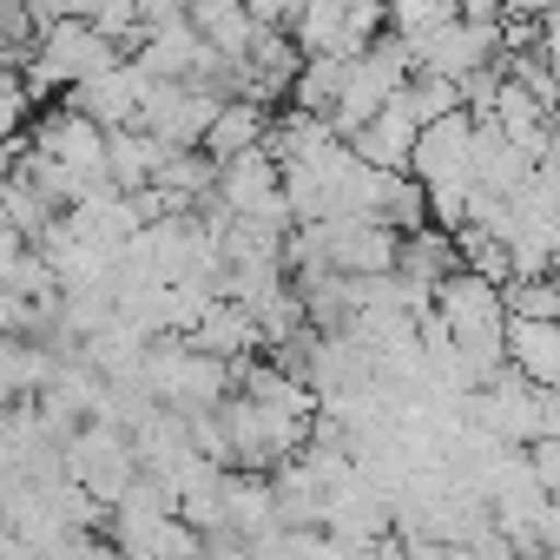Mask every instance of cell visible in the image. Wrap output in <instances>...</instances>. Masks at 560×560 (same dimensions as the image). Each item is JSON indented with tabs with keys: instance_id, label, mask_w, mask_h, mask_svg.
Returning <instances> with one entry per match:
<instances>
[{
	"instance_id": "4fadbf2b",
	"label": "cell",
	"mask_w": 560,
	"mask_h": 560,
	"mask_svg": "<svg viewBox=\"0 0 560 560\" xmlns=\"http://www.w3.org/2000/svg\"><path fill=\"white\" fill-rule=\"evenodd\" d=\"M21 86V67H8V60H0V93H14Z\"/></svg>"
},
{
	"instance_id": "ba28073f",
	"label": "cell",
	"mask_w": 560,
	"mask_h": 560,
	"mask_svg": "<svg viewBox=\"0 0 560 560\" xmlns=\"http://www.w3.org/2000/svg\"><path fill=\"white\" fill-rule=\"evenodd\" d=\"M191 27H198V40H205L211 54H224V60H250V47H257V34H264V21L244 8V0H198V8H191Z\"/></svg>"
},
{
	"instance_id": "277c9868",
	"label": "cell",
	"mask_w": 560,
	"mask_h": 560,
	"mask_svg": "<svg viewBox=\"0 0 560 560\" xmlns=\"http://www.w3.org/2000/svg\"><path fill=\"white\" fill-rule=\"evenodd\" d=\"M145 93H152V73H145L139 60H119V67L93 73L86 86H73L67 100H73V106H80L93 126L119 132V126H139V113H145Z\"/></svg>"
},
{
	"instance_id": "7a4b0ae2",
	"label": "cell",
	"mask_w": 560,
	"mask_h": 560,
	"mask_svg": "<svg viewBox=\"0 0 560 560\" xmlns=\"http://www.w3.org/2000/svg\"><path fill=\"white\" fill-rule=\"evenodd\" d=\"M409 40L402 34H383V40H370L357 60H350V80H343V100H337V113H330V126L350 139V132H363L402 86H409Z\"/></svg>"
},
{
	"instance_id": "30bf717a",
	"label": "cell",
	"mask_w": 560,
	"mask_h": 560,
	"mask_svg": "<svg viewBox=\"0 0 560 560\" xmlns=\"http://www.w3.org/2000/svg\"><path fill=\"white\" fill-rule=\"evenodd\" d=\"M409 113H416V126H435V119H448V113H462L468 100H462V86L455 80H442V73H409V86L396 93Z\"/></svg>"
},
{
	"instance_id": "9c48e42d",
	"label": "cell",
	"mask_w": 560,
	"mask_h": 560,
	"mask_svg": "<svg viewBox=\"0 0 560 560\" xmlns=\"http://www.w3.org/2000/svg\"><path fill=\"white\" fill-rule=\"evenodd\" d=\"M264 139H270V106H257V100H224L198 152H211L218 165H231V159H244V152H257Z\"/></svg>"
},
{
	"instance_id": "5b68a950",
	"label": "cell",
	"mask_w": 560,
	"mask_h": 560,
	"mask_svg": "<svg viewBox=\"0 0 560 560\" xmlns=\"http://www.w3.org/2000/svg\"><path fill=\"white\" fill-rule=\"evenodd\" d=\"M416 139H422V126H416V113L402 106V100H389L363 132H350V152L363 159V165H376V172H409V159H416Z\"/></svg>"
},
{
	"instance_id": "52a82bcc",
	"label": "cell",
	"mask_w": 560,
	"mask_h": 560,
	"mask_svg": "<svg viewBox=\"0 0 560 560\" xmlns=\"http://www.w3.org/2000/svg\"><path fill=\"white\" fill-rule=\"evenodd\" d=\"M172 159V145L165 139H152L145 126H119V132H106V185L113 191H145L152 178H159V165Z\"/></svg>"
},
{
	"instance_id": "8fae6325",
	"label": "cell",
	"mask_w": 560,
	"mask_h": 560,
	"mask_svg": "<svg viewBox=\"0 0 560 560\" xmlns=\"http://www.w3.org/2000/svg\"><path fill=\"white\" fill-rule=\"evenodd\" d=\"M383 8H389V34L402 40H422L442 21H455V0H383Z\"/></svg>"
},
{
	"instance_id": "3957f363",
	"label": "cell",
	"mask_w": 560,
	"mask_h": 560,
	"mask_svg": "<svg viewBox=\"0 0 560 560\" xmlns=\"http://www.w3.org/2000/svg\"><path fill=\"white\" fill-rule=\"evenodd\" d=\"M218 106H224V100H218L211 86H191V80H152L139 126H145L152 139H165L172 152H198L205 132H211V119H218Z\"/></svg>"
},
{
	"instance_id": "7c38bea8",
	"label": "cell",
	"mask_w": 560,
	"mask_h": 560,
	"mask_svg": "<svg viewBox=\"0 0 560 560\" xmlns=\"http://www.w3.org/2000/svg\"><path fill=\"white\" fill-rule=\"evenodd\" d=\"M27 8H34V21H40V27H54V21H86L93 0H27Z\"/></svg>"
},
{
	"instance_id": "8992f818",
	"label": "cell",
	"mask_w": 560,
	"mask_h": 560,
	"mask_svg": "<svg viewBox=\"0 0 560 560\" xmlns=\"http://www.w3.org/2000/svg\"><path fill=\"white\" fill-rule=\"evenodd\" d=\"M508 370L534 389H560V317H508Z\"/></svg>"
},
{
	"instance_id": "6da1fadb",
	"label": "cell",
	"mask_w": 560,
	"mask_h": 560,
	"mask_svg": "<svg viewBox=\"0 0 560 560\" xmlns=\"http://www.w3.org/2000/svg\"><path fill=\"white\" fill-rule=\"evenodd\" d=\"M126 60V47L119 40H106L93 21H54V27H40V40H34V60H27V93L40 100V106H54V100H67L73 86H86L93 73H106V67H119Z\"/></svg>"
}]
</instances>
